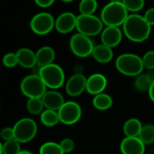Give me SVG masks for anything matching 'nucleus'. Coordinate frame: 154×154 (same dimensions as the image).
I'll use <instances>...</instances> for the list:
<instances>
[{
	"label": "nucleus",
	"mask_w": 154,
	"mask_h": 154,
	"mask_svg": "<svg viewBox=\"0 0 154 154\" xmlns=\"http://www.w3.org/2000/svg\"><path fill=\"white\" fill-rule=\"evenodd\" d=\"M148 92H149V97H150L151 100L154 103V81L152 82V86H151Z\"/></svg>",
	"instance_id": "obj_36"
},
{
	"label": "nucleus",
	"mask_w": 154,
	"mask_h": 154,
	"mask_svg": "<svg viewBox=\"0 0 154 154\" xmlns=\"http://www.w3.org/2000/svg\"><path fill=\"white\" fill-rule=\"evenodd\" d=\"M62 2H65V3H69V2H72L73 0H60Z\"/></svg>",
	"instance_id": "obj_39"
},
{
	"label": "nucleus",
	"mask_w": 154,
	"mask_h": 154,
	"mask_svg": "<svg viewBox=\"0 0 154 154\" xmlns=\"http://www.w3.org/2000/svg\"><path fill=\"white\" fill-rule=\"evenodd\" d=\"M0 136L3 140H5V142L6 141H9V140H12L14 138V128H11V127H5L4 128L1 133H0Z\"/></svg>",
	"instance_id": "obj_33"
},
{
	"label": "nucleus",
	"mask_w": 154,
	"mask_h": 154,
	"mask_svg": "<svg viewBox=\"0 0 154 154\" xmlns=\"http://www.w3.org/2000/svg\"><path fill=\"white\" fill-rule=\"evenodd\" d=\"M107 86V80L106 77L100 73H96L89 76L87 79L86 90L91 95H98L103 93Z\"/></svg>",
	"instance_id": "obj_15"
},
{
	"label": "nucleus",
	"mask_w": 154,
	"mask_h": 154,
	"mask_svg": "<svg viewBox=\"0 0 154 154\" xmlns=\"http://www.w3.org/2000/svg\"><path fill=\"white\" fill-rule=\"evenodd\" d=\"M60 121L67 125H71L79 121L82 114L80 106L73 101L65 102L58 111Z\"/></svg>",
	"instance_id": "obj_10"
},
{
	"label": "nucleus",
	"mask_w": 154,
	"mask_h": 154,
	"mask_svg": "<svg viewBox=\"0 0 154 154\" xmlns=\"http://www.w3.org/2000/svg\"><path fill=\"white\" fill-rule=\"evenodd\" d=\"M120 151L122 154H144L145 144L139 137H125L120 144Z\"/></svg>",
	"instance_id": "obj_14"
},
{
	"label": "nucleus",
	"mask_w": 154,
	"mask_h": 154,
	"mask_svg": "<svg viewBox=\"0 0 154 154\" xmlns=\"http://www.w3.org/2000/svg\"><path fill=\"white\" fill-rule=\"evenodd\" d=\"M40 154H65L63 152L60 143L49 142L42 144L39 151Z\"/></svg>",
	"instance_id": "obj_28"
},
{
	"label": "nucleus",
	"mask_w": 154,
	"mask_h": 154,
	"mask_svg": "<svg viewBox=\"0 0 154 154\" xmlns=\"http://www.w3.org/2000/svg\"><path fill=\"white\" fill-rule=\"evenodd\" d=\"M141 141L146 144H152L154 143V125H146L143 126V129L138 136Z\"/></svg>",
	"instance_id": "obj_25"
},
{
	"label": "nucleus",
	"mask_w": 154,
	"mask_h": 154,
	"mask_svg": "<svg viewBox=\"0 0 154 154\" xmlns=\"http://www.w3.org/2000/svg\"><path fill=\"white\" fill-rule=\"evenodd\" d=\"M76 16L71 12H65L60 14L55 20V29L60 33H69L77 27Z\"/></svg>",
	"instance_id": "obj_12"
},
{
	"label": "nucleus",
	"mask_w": 154,
	"mask_h": 154,
	"mask_svg": "<svg viewBox=\"0 0 154 154\" xmlns=\"http://www.w3.org/2000/svg\"><path fill=\"white\" fill-rule=\"evenodd\" d=\"M123 0H110V3H122Z\"/></svg>",
	"instance_id": "obj_38"
},
{
	"label": "nucleus",
	"mask_w": 154,
	"mask_h": 154,
	"mask_svg": "<svg viewBox=\"0 0 154 154\" xmlns=\"http://www.w3.org/2000/svg\"><path fill=\"white\" fill-rule=\"evenodd\" d=\"M93 58L100 63H107L110 62L114 57V53L112 51V48L105 45V44H99L95 46L93 52H92Z\"/></svg>",
	"instance_id": "obj_19"
},
{
	"label": "nucleus",
	"mask_w": 154,
	"mask_h": 154,
	"mask_svg": "<svg viewBox=\"0 0 154 154\" xmlns=\"http://www.w3.org/2000/svg\"><path fill=\"white\" fill-rule=\"evenodd\" d=\"M21 152L20 143L16 139H12L6 141L1 146V153L2 154H19Z\"/></svg>",
	"instance_id": "obj_26"
},
{
	"label": "nucleus",
	"mask_w": 154,
	"mask_h": 154,
	"mask_svg": "<svg viewBox=\"0 0 154 154\" xmlns=\"http://www.w3.org/2000/svg\"><path fill=\"white\" fill-rule=\"evenodd\" d=\"M153 81L154 77L152 74H141L136 78L134 87L139 91H149Z\"/></svg>",
	"instance_id": "obj_23"
},
{
	"label": "nucleus",
	"mask_w": 154,
	"mask_h": 154,
	"mask_svg": "<svg viewBox=\"0 0 154 154\" xmlns=\"http://www.w3.org/2000/svg\"><path fill=\"white\" fill-rule=\"evenodd\" d=\"M143 59V67L144 69H154V51H147Z\"/></svg>",
	"instance_id": "obj_31"
},
{
	"label": "nucleus",
	"mask_w": 154,
	"mask_h": 154,
	"mask_svg": "<svg viewBox=\"0 0 154 154\" xmlns=\"http://www.w3.org/2000/svg\"><path fill=\"white\" fill-rule=\"evenodd\" d=\"M116 67L120 73L129 77L141 75L144 69L143 59L133 53H125L118 56L116 60Z\"/></svg>",
	"instance_id": "obj_3"
},
{
	"label": "nucleus",
	"mask_w": 154,
	"mask_h": 154,
	"mask_svg": "<svg viewBox=\"0 0 154 154\" xmlns=\"http://www.w3.org/2000/svg\"><path fill=\"white\" fill-rule=\"evenodd\" d=\"M143 17H144V19L146 20V22H147L151 26L154 25V7L149 8V9L145 12Z\"/></svg>",
	"instance_id": "obj_34"
},
{
	"label": "nucleus",
	"mask_w": 154,
	"mask_h": 154,
	"mask_svg": "<svg viewBox=\"0 0 154 154\" xmlns=\"http://www.w3.org/2000/svg\"><path fill=\"white\" fill-rule=\"evenodd\" d=\"M55 59V51L51 47H41L36 52V65L40 68L53 63Z\"/></svg>",
	"instance_id": "obj_18"
},
{
	"label": "nucleus",
	"mask_w": 154,
	"mask_h": 154,
	"mask_svg": "<svg viewBox=\"0 0 154 154\" xmlns=\"http://www.w3.org/2000/svg\"><path fill=\"white\" fill-rule=\"evenodd\" d=\"M34 2L36 3L37 5L46 8V7L51 6L55 2V0H34Z\"/></svg>",
	"instance_id": "obj_35"
},
{
	"label": "nucleus",
	"mask_w": 154,
	"mask_h": 154,
	"mask_svg": "<svg viewBox=\"0 0 154 154\" xmlns=\"http://www.w3.org/2000/svg\"><path fill=\"white\" fill-rule=\"evenodd\" d=\"M123 33L119 27L106 26L101 32V42L110 48L116 47L122 41Z\"/></svg>",
	"instance_id": "obj_13"
},
{
	"label": "nucleus",
	"mask_w": 154,
	"mask_h": 154,
	"mask_svg": "<svg viewBox=\"0 0 154 154\" xmlns=\"http://www.w3.org/2000/svg\"><path fill=\"white\" fill-rule=\"evenodd\" d=\"M128 15L123 3H108L101 11V20L106 26L119 27L125 23Z\"/></svg>",
	"instance_id": "obj_2"
},
{
	"label": "nucleus",
	"mask_w": 154,
	"mask_h": 154,
	"mask_svg": "<svg viewBox=\"0 0 154 154\" xmlns=\"http://www.w3.org/2000/svg\"><path fill=\"white\" fill-rule=\"evenodd\" d=\"M87 79L82 73H76L71 76L66 83V92L70 97H79L86 90Z\"/></svg>",
	"instance_id": "obj_11"
},
{
	"label": "nucleus",
	"mask_w": 154,
	"mask_h": 154,
	"mask_svg": "<svg viewBox=\"0 0 154 154\" xmlns=\"http://www.w3.org/2000/svg\"><path fill=\"white\" fill-rule=\"evenodd\" d=\"M128 12H139L144 6V0H123L122 2Z\"/></svg>",
	"instance_id": "obj_29"
},
{
	"label": "nucleus",
	"mask_w": 154,
	"mask_h": 154,
	"mask_svg": "<svg viewBox=\"0 0 154 154\" xmlns=\"http://www.w3.org/2000/svg\"><path fill=\"white\" fill-rule=\"evenodd\" d=\"M103 24L101 18L94 14H79L77 19L76 29L79 33L91 37L102 32Z\"/></svg>",
	"instance_id": "obj_6"
},
{
	"label": "nucleus",
	"mask_w": 154,
	"mask_h": 154,
	"mask_svg": "<svg viewBox=\"0 0 154 154\" xmlns=\"http://www.w3.org/2000/svg\"><path fill=\"white\" fill-rule=\"evenodd\" d=\"M125 35L132 42H143L147 40L151 34L152 26L146 22L143 16L132 14H129L123 24Z\"/></svg>",
	"instance_id": "obj_1"
},
{
	"label": "nucleus",
	"mask_w": 154,
	"mask_h": 154,
	"mask_svg": "<svg viewBox=\"0 0 154 154\" xmlns=\"http://www.w3.org/2000/svg\"><path fill=\"white\" fill-rule=\"evenodd\" d=\"M41 122L43 125L47 127H52L56 125L60 121V116L57 111L46 109L41 114Z\"/></svg>",
	"instance_id": "obj_22"
},
{
	"label": "nucleus",
	"mask_w": 154,
	"mask_h": 154,
	"mask_svg": "<svg viewBox=\"0 0 154 154\" xmlns=\"http://www.w3.org/2000/svg\"><path fill=\"white\" fill-rule=\"evenodd\" d=\"M142 129V123L137 118H130L124 125V133L126 137H138Z\"/></svg>",
	"instance_id": "obj_20"
},
{
	"label": "nucleus",
	"mask_w": 154,
	"mask_h": 154,
	"mask_svg": "<svg viewBox=\"0 0 154 154\" xmlns=\"http://www.w3.org/2000/svg\"><path fill=\"white\" fill-rule=\"evenodd\" d=\"M60 147H61V149H62L64 153H69L74 149V142L71 139H69V138L63 139L60 143Z\"/></svg>",
	"instance_id": "obj_32"
},
{
	"label": "nucleus",
	"mask_w": 154,
	"mask_h": 154,
	"mask_svg": "<svg viewBox=\"0 0 154 154\" xmlns=\"http://www.w3.org/2000/svg\"><path fill=\"white\" fill-rule=\"evenodd\" d=\"M42 99L44 104V106L47 109H51L54 111H59L65 103L63 96L60 92L55 90L47 91L43 95Z\"/></svg>",
	"instance_id": "obj_16"
},
{
	"label": "nucleus",
	"mask_w": 154,
	"mask_h": 154,
	"mask_svg": "<svg viewBox=\"0 0 154 154\" xmlns=\"http://www.w3.org/2000/svg\"><path fill=\"white\" fill-rule=\"evenodd\" d=\"M19 154H32V152H28V151H21Z\"/></svg>",
	"instance_id": "obj_37"
},
{
	"label": "nucleus",
	"mask_w": 154,
	"mask_h": 154,
	"mask_svg": "<svg viewBox=\"0 0 154 154\" xmlns=\"http://www.w3.org/2000/svg\"><path fill=\"white\" fill-rule=\"evenodd\" d=\"M18 64L25 69L34 68L36 65V53L31 49L21 48L16 51Z\"/></svg>",
	"instance_id": "obj_17"
},
{
	"label": "nucleus",
	"mask_w": 154,
	"mask_h": 154,
	"mask_svg": "<svg viewBox=\"0 0 154 154\" xmlns=\"http://www.w3.org/2000/svg\"><path fill=\"white\" fill-rule=\"evenodd\" d=\"M69 48L76 56L86 58L89 55H92L95 46L92 40L88 36L79 32L70 38Z\"/></svg>",
	"instance_id": "obj_8"
},
{
	"label": "nucleus",
	"mask_w": 154,
	"mask_h": 154,
	"mask_svg": "<svg viewBox=\"0 0 154 154\" xmlns=\"http://www.w3.org/2000/svg\"><path fill=\"white\" fill-rule=\"evenodd\" d=\"M3 64L6 68H14V67H15L18 64V60H17L16 53H13V52L6 53L3 58Z\"/></svg>",
	"instance_id": "obj_30"
},
{
	"label": "nucleus",
	"mask_w": 154,
	"mask_h": 154,
	"mask_svg": "<svg viewBox=\"0 0 154 154\" xmlns=\"http://www.w3.org/2000/svg\"><path fill=\"white\" fill-rule=\"evenodd\" d=\"M44 104L42 102V98L32 97L29 98L26 104L27 111L32 115H39L43 112Z\"/></svg>",
	"instance_id": "obj_24"
},
{
	"label": "nucleus",
	"mask_w": 154,
	"mask_h": 154,
	"mask_svg": "<svg viewBox=\"0 0 154 154\" xmlns=\"http://www.w3.org/2000/svg\"><path fill=\"white\" fill-rule=\"evenodd\" d=\"M30 27L35 34L45 35L55 27V19L50 13L42 12L31 19Z\"/></svg>",
	"instance_id": "obj_9"
},
{
	"label": "nucleus",
	"mask_w": 154,
	"mask_h": 154,
	"mask_svg": "<svg viewBox=\"0 0 154 154\" xmlns=\"http://www.w3.org/2000/svg\"><path fill=\"white\" fill-rule=\"evenodd\" d=\"M14 139L20 143L31 142L37 134V125L31 118H22L14 125Z\"/></svg>",
	"instance_id": "obj_7"
},
{
	"label": "nucleus",
	"mask_w": 154,
	"mask_h": 154,
	"mask_svg": "<svg viewBox=\"0 0 154 154\" xmlns=\"http://www.w3.org/2000/svg\"><path fill=\"white\" fill-rule=\"evenodd\" d=\"M39 76L42 78L46 87L51 89L60 88L65 82V74L63 69L54 63L40 68Z\"/></svg>",
	"instance_id": "obj_4"
},
{
	"label": "nucleus",
	"mask_w": 154,
	"mask_h": 154,
	"mask_svg": "<svg viewBox=\"0 0 154 154\" xmlns=\"http://www.w3.org/2000/svg\"><path fill=\"white\" fill-rule=\"evenodd\" d=\"M97 8V0H81L79 5L80 14H94Z\"/></svg>",
	"instance_id": "obj_27"
},
{
	"label": "nucleus",
	"mask_w": 154,
	"mask_h": 154,
	"mask_svg": "<svg viewBox=\"0 0 154 154\" xmlns=\"http://www.w3.org/2000/svg\"><path fill=\"white\" fill-rule=\"evenodd\" d=\"M20 88L22 93L29 98H42L47 92V87L38 74H32L23 78Z\"/></svg>",
	"instance_id": "obj_5"
},
{
	"label": "nucleus",
	"mask_w": 154,
	"mask_h": 154,
	"mask_svg": "<svg viewBox=\"0 0 154 154\" xmlns=\"http://www.w3.org/2000/svg\"><path fill=\"white\" fill-rule=\"evenodd\" d=\"M113 105V99L112 97L105 93L98 94L94 97L93 98V106L101 111H105L109 109Z\"/></svg>",
	"instance_id": "obj_21"
}]
</instances>
